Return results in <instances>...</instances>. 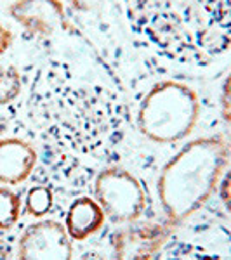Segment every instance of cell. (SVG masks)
<instances>
[{
  "label": "cell",
  "instance_id": "obj_1",
  "mask_svg": "<svg viewBox=\"0 0 231 260\" xmlns=\"http://www.w3.org/2000/svg\"><path fill=\"white\" fill-rule=\"evenodd\" d=\"M229 144L219 136H205L183 146L157 179V194L165 224L176 228L209 201L229 161Z\"/></svg>",
  "mask_w": 231,
  "mask_h": 260
},
{
  "label": "cell",
  "instance_id": "obj_2",
  "mask_svg": "<svg viewBox=\"0 0 231 260\" xmlns=\"http://www.w3.org/2000/svg\"><path fill=\"white\" fill-rule=\"evenodd\" d=\"M200 118V99L190 85L176 80L155 83L137 110L141 136L157 144L184 141Z\"/></svg>",
  "mask_w": 231,
  "mask_h": 260
},
{
  "label": "cell",
  "instance_id": "obj_3",
  "mask_svg": "<svg viewBox=\"0 0 231 260\" xmlns=\"http://www.w3.org/2000/svg\"><path fill=\"white\" fill-rule=\"evenodd\" d=\"M94 200L108 219L124 225L136 224L146 208L141 180L122 167H106L96 175Z\"/></svg>",
  "mask_w": 231,
  "mask_h": 260
},
{
  "label": "cell",
  "instance_id": "obj_4",
  "mask_svg": "<svg viewBox=\"0 0 231 260\" xmlns=\"http://www.w3.org/2000/svg\"><path fill=\"white\" fill-rule=\"evenodd\" d=\"M18 260H73V245L65 224L40 219L28 225L18 241Z\"/></svg>",
  "mask_w": 231,
  "mask_h": 260
},
{
  "label": "cell",
  "instance_id": "obj_5",
  "mask_svg": "<svg viewBox=\"0 0 231 260\" xmlns=\"http://www.w3.org/2000/svg\"><path fill=\"white\" fill-rule=\"evenodd\" d=\"M9 16L35 37H54L68 28L61 0H14Z\"/></svg>",
  "mask_w": 231,
  "mask_h": 260
},
{
  "label": "cell",
  "instance_id": "obj_6",
  "mask_svg": "<svg viewBox=\"0 0 231 260\" xmlns=\"http://www.w3.org/2000/svg\"><path fill=\"white\" fill-rule=\"evenodd\" d=\"M169 224L132 225L120 231L113 243L111 260H153L170 233Z\"/></svg>",
  "mask_w": 231,
  "mask_h": 260
},
{
  "label": "cell",
  "instance_id": "obj_7",
  "mask_svg": "<svg viewBox=\"0 0 231 260\" xmlns=\"http://www.w3.org/2000/svg\"><path fill=\"white\" fill-rule=\"evenodd\" d=\"M37 151L18 137L0 139V184L18 186L32 175L37 165Z\"/></svg>",
  "mask_w": 231,
  "mask_h": 260
},
{
  "label": "cell",
  "instance_id": "obj_8",
  "mask_svg": "<svg viewBox=\"0 0 231 260\" xmlns=\"http://www.w3.org/2000/svg\"><path fill=\"white\" fill-rule=\"evenodd\" d=\"M104 215L101 205L91 196L77 198L70 205L65 219V229L71 241H83L96 234L104 225Z\"/></svg>",
  "mask_w": 231,
  "mask_h": 260
},
{
  "label": "cell",
  "instance_id": "obj_9",
  "mask_svg": "<svg viewBox=\"0 0 231 260\" xmlns=\"http://www.w3.org/2000/svg\"><path fill=\"white\" fill-rule=\"evenodd\" d=\"M54 205V194L47 186H33L26 192L24 198V210L28 215L35 217V219H44L47 213L52 210Z\"/></svg>",
  "mask_w": 231,
  "mask_h": 260
},
{
  "label": "cell",
  "instance_id": "obj_10",
  "mask_svg": "<svg viewBox=\"0 0 231 260\" xmlns=\"http://www.w3.org/2000/svg\"><path fill=\"white\" fill-rule=\"evenodd\" d=\"M21 215V198L18 192L0 186V231H9L18 224Z\"/></svg>",
  "mask_w": 231,
  "mask_h": 260
},
{
  "label": "cell",
  "instance_id": "obj_11",
  "mask_svg": "<svg viewBox=\"0 0 231 260\" xmlns=\"http://www.w3.org/2000/svg\"><path fill=\"white\" fill-rule=\"evenodd\" d=\"M21 87V75L14 66L0 70V106H6L18 98Z\"/></svg>",
  "mask_w": 231,
  "mask_h": 260
},
{
  "label": "cell",
  "instance_id": "obj_12",
  "mask_svg": "<svg viewBox=\"0 0 231 260\" xmlns=\"http://www.w3.org/2000/svg\"><path fill=\"white\" fill-rule=\"evenodd\" d=\"M221 115L228 123H231V73L226 77L221 89Z\"/></svg>",
  "mask_w": 231,
  "mask_h": 260
},
{
  "label": "cell",
  "instance_id": "obj_13",
  "mask_svg": "<svg viewBox=\"0 0 231 260\" xmlns=\"http://www.w3.org/2000/svg\"><path fill=\"white\" fill-rule=\"evenodd\" d=\"M217 187H219V198L222 205L226 207V210L231 212V169L222 174Z\"/></svg>",
  "mask_w": 231,
  "mask_h": 260
},
{
  "label": "cell",
  "instance_id": "obj_14",
  "mask_svg": "<svg viewBox=\"0 0 231 260\" xmlns=\"http://www.w3.org/2000/svg\"><path fill=\"white\" fill-rule=\"evenodd\" d=\"M68 2L77 11H80V12H91V11L99 9V7L104 4V0H68Z\"/></svg>",
  "mask_w": 231,
  "mask_h": 260
},
{
  "label": "cell",
  "instance_id": "obj_15",
  "mask_svg": "<svg viewBox=\"0 0 231 260\" xmlns=\"http://www.w3.org/2000/svg\"><path fill=\"white\" fill-rule=\"evenodd\" d=\"M12 44V33L9 28H6L2 23H0V57L9 50Z\"/></svg>",
  "mask_w": 231,
  "mask_h": 260
},
{
  "label": "cell",
  "instance_id": "obj_16",
  "mask_svg": "<svg viewBox=\"0 0 231 260\" xmlns=\"http://www.w3.org/2000/svg\"><path fill=\"white\" fill-rule=\"evenodd\" d=\"M7 255H9V250H7L6 241L0 240V260H7Z\"/></svg>",
  "mask_w": 231,
  "mask_h": 260
},
{
  "label": "cell",
  "instance_id": "obj_17",
  "mask_svg": "<svg viewBox=\"0 0 231 260\" xmlns=\"http://www.w3.org/2000/svg\"><path fill=\"white\" fill-rule=\"evenodd\" d=\"M6 127H7L6 120H4V118H0V136H2V134L6 132Z\"/></svg>",
  "mask_w": 231,
  "mask_h": 260
}]
</instances>
